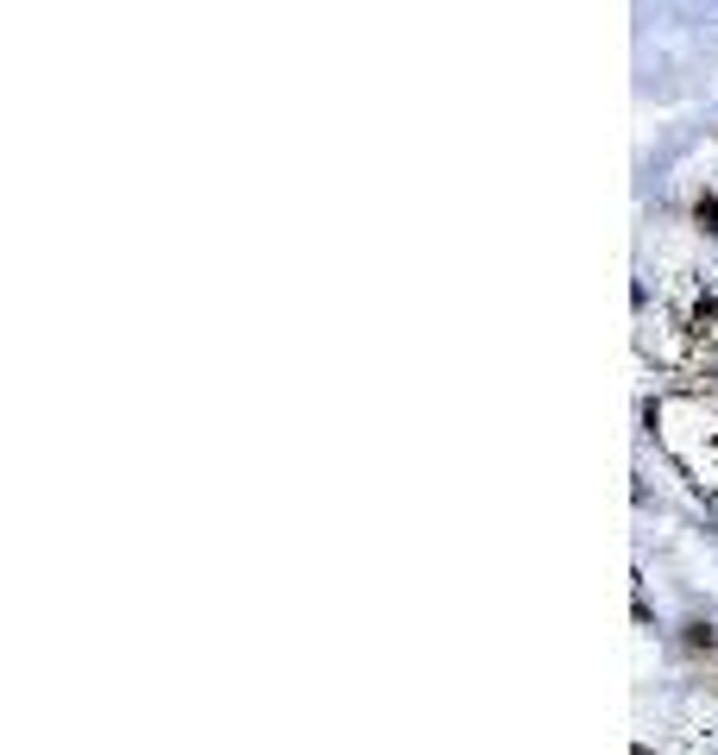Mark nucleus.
I'll use <instances>...</instances> for the list:
<instances>
[{
    "label": "nucleus",
    "instance_id": "obj_2",
    "mask_svg": "<svg viewBox=\"0 0 718 755\" xmlns=\"http://www.w3.org/2000/svg\"><path fill=\"white\" fill-rule=\"evenodd\" d=\"M687 649H712V623H687Z\"/></svg>",
    "mask_w": 718,
    "mask_h": 755
},
{
    "label": "nucleus",
    "instance_id": "obj_1",
    "mask_svg": "<svg viewBox=\"0 0 718 755\" xmlns=\"http://www.w3.org/2000/svg\"><path fill=\"white\" fill-rule=\"evenodd\" d=\"M694 214H699V227H718V195H699Z\"/></svg>",
    "mask_w": 718,
    "mask_h": 755
},
{
    "label": "nucleus",
    "instance_id": "obj_3",
    "mask_svg": "<svg viewBox=\"0 0 718 755\" xmlns=\"http://www.w3.org/2000/svg\"><path fill=\"white\" fill-rule=\"evenodd\" d=\"M694 322H699V328H706V322H718V303H712V296H706V303L694 309Z\"/></svg>",
    "mask_w": 718,
    "mask_h": 755
},
{
    "label": "nucleus",
    "instance_id": "obj_4",
    "mask_svg": "<svg viewBox=\"0 0 718 755\" xmlns=\"http://www.w3.org/2000/svg\"><path fill=\"white\" fill-rule=\"evenodd\" d=\"M637 755H649V749H637Z\"/></svg>",
    "mask_w": 718,
    "mask_h": 755
}]
</instances>
